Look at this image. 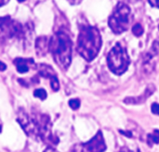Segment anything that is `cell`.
I'll list each match as a JSON object with an SVG mask.
<instances>
[{
	"label": "cell",
	"instance_id": "cell-1",
	"mask_svg": "<svg viewBox=\"0 0 159 152\" xmlns=\"http://www.w3.org/2000/svg\"><path fill=\"white\" fill-rule=\"evenodd\" d=\"M102 47V35L98 28L82 25L79 29L76 50L86 60H93Z\"/></svg>",
	"mask_w": 159,
	"mask_h": 152
},
{
	"label": "cell",
	"instance_id": "cell-2",
	"mask_svg": "<svg viewBox=\"0 0 159 152\" xmlns=\"http://www.w3.org/2000/svg\"><path fill=\"white\" fill-rule=\"evenodd\" d=\"M48 50L51 52L55 62L63 70H66L72 60V40L69 34L63 31H57L49 39Z\"/></svg>",
	"mask_w": 159,
	"mask_h": 152
},
{
	"label": "cell",
	"instance_id": "cell-3",
	"mask_svg": "<svg viewBox=\"0 0 159 152\" xmlns=\"http://www.w3.org/2000/svg\"><path fill=\"white\" fill-rule=\"evenodd\" d=\"M131 21L132 14L130 7L127 4L119 2L109 17L108 25L114 33L120 34L129 28Z\"/></svg>",
	"mask_w": 159,
	"mask_h": 152
},
{
	"label": "cell",
	"instance_id": "cell-4",
	"mask_svg": "<svg viewBox=\"0 0 159 152\" xmlns=\"http://www.w3.org/2000/svg\"><path fill=\"white\" fill-rule=\"evenodd\" d=\"M108 67L112 72L117 75L123 74L130 64V59L127 52V49L117 43L109 52L107 56Z\"/></svg>",
	"mask_w": 159,
	"mask_h": 152
},
{
	"label": "cell",
	"instance_id": "cell-5",
	"mask_svg": "<svg viewBox=\"0 0 159 152\" xmlns=\"http://www.w3.org/2000/svg\"><path fill=\"white\" fill-rule=\"evenodd\" d=\"M27 31L28 29L8 16L0 18V41L23 37Z\"/></svg>",
	"mask_w": 159,
	"mask_h": 152
},
{
	"label": "cell",
	"instance_id": "cell-6",
	"mask_svg": "<svg viewBox=\"0 0 159 152\" xmlns=\"http://www.w3.org/2000/svg\"><path fill=\"white\" fill-rule=\"evenodd\" d=\"M82 152H104L106 150V145L102 133L99 131L96 136L91 138L89 142L81 146Z\"/></svg>",
	"mask_w": 159,
	"mask_h": 152
},
{
	"label": "cell",
	"instance_id": "cell-7",
	"mask_svg": "<svg viewBox=\"0 0 159 152\" xmlns=\"http://www.w3.org/2000/svg\"><path fill=\"white\" fill-rule=\"evenodd\" d=\"M155 90V87L153 85H150L146 88V90L144 91V93L143 95H141L140 97L137 98H127L124 99V102L126 104H141L143 102H144L151 95H153Z\"/></svg>",
	"mask_w": 159,
	"mask_h": 152
},
{
	"label": "cell",
	"instance_id": "cell-8",
	"mask_svg": "<svg viewBox=\"0 0 159 152\" xmlns=\"http://www.w3.org/2000/svg\"><path fill=\"white\" fill-rule=\"evenodd\" d=\"M14 64L16 66L17 72L20 73H25L27 72L30 71L31 67L34 65V60L33 59H21V58H18L14 60Z\"/></svg>",
	"mask_w": 159,
	"mask_h": 152
},
{
	"label": "cell",
	"instance_id": "cell-9",
	"mask_svg": "<svg viewBox=\"0 0 159 152\" xmlns=\"http://www.w3.org/2000/svg\"><path fill=\"white\" fill-rule=\"evenodd\" d=\"M49 40L47 36H40L35 41V52L39 57H43L48 51Z\"/></svg>",
	"mask_w": 159,
	"mask_h": 152
},
{
	"label": "cell",
	"instance_id": "cell-10",
	"mask_svg": "<svg viewBox=\"0 0 159 152\" xmlns=\"http://www.w3.org/2000/svg\"><path fill=\"white\" fill-rule=\"evenodd\" d=\"M38 71H39L40 75H42L43 77H46V78L50 79L51 77L56 76V73L53 71V69L50 66L46 65V64H40L38 66Z\"/></svg>",
	"mask_w": 159,
	"mask_h": 152
},
{
	"label": "cell",
	"instance_id": "cell-11",
	"mask_svg": "<svg viewBox=\"0 0 159 152\" xmlns=\"http://www.w3.org/2000/svg\"><path fill=\"white\" fill-rule=\"evenodd\" d=\"M149 146H152L153 144H158L159 143V131L154 130V132L150 135H148V140H147Z\"/></svg>",
	"mask_w": 159,
	"mask_h": 152
},
{
	"label": "cell",
	"instance_id": "cell-12",
	"mask_svg": "<svg viewBox=\"0 0 159 152\" xmlns=\"http://www.w3.org/2000/svg\"><path fill=\"white\" fill-rule=\"evenodd\" d=\"M34 96L35 98H37L41 99V100H45V99L47 98V97H48L46 90H45V89H43V88L35 89V90H34Z\"/></svg>",
	"mask_w": 159,
	"mask_h": 152
},
{
	"label": "cell",
	"instance_id": "cell-13",
	"mask_svg": "<svg viewBox=\"0 0 159 152\" xmlns=\"http://www.w3.org/2000/svg\"><path fill=\"white\" fill-rule=\"evenodd\" d=\"M50 85H51L52 90L55 92L60 89V83H59V80L57 78V75L50 78Z\"/></svg>",
	"mask_w": 159,
	"mask_h": 152
},
{
	"label": "cell",
	"instance_id": "cell-14",
	"mask_svg": "<svg viewBox=\"0 0 159 152\" xmlns=\"http://www.w3.org/2000/svg\"><path fill=\"white\" fill-rule=\"evenodd\" d=\"M150 54H152L153 56H157L159 54V38L157 39L153 45H152V47H151V50L149 51Z\"/></svg>",
	"mask_w": 159,
	"mask_h": 152
},
{
	"label": "cell",
	"instance_id": "cell-15",
	"mask_svg": "<svg viewBox=\"0 0 159 152\" xmlns=\"http://www.w3.org/2000/svg\"><path fill=\"white\" fill-rule=\"evenodd\" d=\"M132 33L136 35V36H141L143 33V28L140 23H137L133 26L132 28Z\"/></svg>",
	"mask_w": 159,
	"mask_h": 152
},
{
	"label": "cell",
	"instance_id": "cell-16",
	"mask_svg": "<svg viewBox=\"0 0 159 152\" xmlns=\"http://www.w3.org/2000/svg\"><path fill=\"white\" fill-rule=\"evenodd\" d=\"M69 106L71 107L72 110H78L80 107V100L77 98H73L71 100H69Z\"/></svg>",
	"mask_w": 159,
	"mask_h": 152
},
{
	"label": "cell",
	"instance_id": "cell-17",
	"mask_svg": "<svg viewBox=\"0 0 159 152\" xmlns=\"http://www.w3.org/2000/svg\"><path fill=\"white\" fill-rule=\"evenodd\" d=\"M151 111L155 115H159V104L158 103H154L152 104Z\"/></svg>",
	"mask_w": 159,
	"mask_h": 152
},
{
	"label": "cell",
	"instance_id": "cell-18",
	"mask_svg": "<svg viewBox=\"0 0 159 152\" xmlns=\"http://www.w3.org/2000/svg\"><path fill=\"white\" fill-rule=\"evenodd\" d=\"M148 1H149V3L151 4V6L159 8V0H148Z\"/></svg>",
	"mask_w": 159,
	"mask_h": 152
},
{
	"label": "cell",
	"instance_id": "cell-19",
	"mask_svg": "<svg viewBox=\"0 0 159 152\" xmlns=\"http://www.w3.org/2000/svg\"><path fill=\"white\" fill-rule=\"evenodd\" d=\"M7 69V65L0 60V72H4Z\"/></svg>",
	"mask_w": 159,
	"mask_h": 152
},
{
	"label": "cell",
	"instance_id": "cell-20",
	"mask_svg": "<svg viewBox=\"0 0 159 152\" xmlns=\"http://www.w3.org/2000/svg\"><path fill=\"white\" fill-rule=\"evenodd\" d=\"M70 4L72 5H76V4H79L82 0H68Z\"/></svg>",
	"mask_w": 159,
	"mask_h": 152
},
{
	"label": "cell",
	"instance_id": "cell-21",
	"mask_svg": "<svg viewBox=\"0 0 159 152\" xmlns=\"http://www.w3.org/2000/svg\"><path fill=\"white\" fill-rule=\"evenodd\" d=\"M44 152H59V151H57L56 150H54V149H52V148H48V149H46V150H45V151Z\"/></svg>",
	"mask_w": 159,
	"mask_h": 152
},
{
	"label": "cell",
	"instance_id": "cell-22",
	"mask_svg": "<svg viewBox=\"0 0 159 152\" xmlns=\"http://www.w3.org/2000/svg\"><path fill=\"white\" fill-rule=\"evenodd\" d=\"M118 152H131V151H130L128 148H125V147H124V148H121Z\"/></svg>",
	"mask_w": 159,
	"mask_h": 152
},
{
	"label": "cell",
	"instance_id": "cell-23",
	"mask_svg": "<svg viewBox=\"0 0 159 152\" xmlns=\"http://www.w3.org/2000/svg\"><path fill=\"white\" fill-rule=\"evenodd\" d=\"M8 0H0V7H3L4 5H6L7 3Z\"/></svg>",
	"mask_w": 159,
	"mask_h": 152
},
{
	"label": "cell",
	"instance_id": "cell-24",
	"mask_svg": "<svg viewBox=\"0 0 159 152\" xmlns=\"http://www.w3.org/2000/svg\"><path fill=\"white\" fill-rule=\"evenodd\" d=\"M128 1H129L130 3H136V2H138V1H140V0H128Z\"/></svg>",
	"mask_w": 159,
	"mask_h": 152
},
{
	"label": "cell",
	"instance_id": "cell-25",
	"mask_svg": "<svg viewBox=\"0 0 159 152\" xmlns=\"http://www.w3.org/2000/svg\"><path fill=\"white\" fill-rule=\"evenodd\" d=\"M18 1H19V2H24L25 0H18Z\"/></svg>",
	"mask_w": 159,
	"mask_h": 152
}]
</instances>
